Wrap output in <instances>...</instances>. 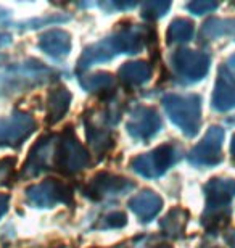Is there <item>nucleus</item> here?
Wrapping results in <instances>:
<instances>
[{
    "label": "nucleus",
    "mask_w": 235,
    "mask_h": 248,
    "mask_svg": "<svg viewBox=\"0 0 235 248\" xmlns=\"http://www.w3.org/2000/svg\"><path fill=\"white\" fill-rule=\"evenodd\" d=\"M150 37V29L142 26H129L116 31L111 36L102 39V41L92 44L84 48L82 55L79 57L76 69L78 73L87 71L97 63H105L113 60L114 57L127 53V55H136L141 53Z\"/></svg>",
    "instance_id": "nucleus-1"
},
{
    "label": "nucleus",
    "mask_w": 235,
    "mask_h": 248,
    "mask_svg": "<svg viewBox=\"0 0 235 248\" xmlns=\"http://www.w3.org/2000/svg\"><path fill=\"white\" fill-rule=\"evenodd\" d=\"M55 74V69L32 58L23 63H15L0 73V97H10L41 87L52 81Z\"/></svg>",
    "instance_id": "nucleus-2"
},
{
    "label": "nucleus",
    "mask_w": 235,
    "mask_h": 248,
    "mask_svg": "<svg viewBox=\"0 0 235 248\" xmlns=\"http://www.w3.org/2000/svg\"><path fill=\"white\" fill-rule=\"evenodd\" d=\"M206 210L202 216V224L208 231H214L224 226L231 216L229 203L235 197V179L213 177L204 186Z\"/></svg>",
    "instance_id": "nucleus-3"
},
{
    "label": "nucleus",
    "mask_w": 235,
    "mask_h": 248,
    "mask_svg": "<svg viewBox=\"0 0 235 248\" xmlns=\"http://www.w3.org/2000/svg\"><path fill=\"white\" fill-rule=\"evenodd\" d=\"M161 102L169 120L187 137L197 136L202 126V98L195 93H168Z\"/></svg>",
    "instance_id": "nucleus-4"
},
{
    "label": "nucleus",
    "mask_w": 235,
    "mask_h": 248,
    "mask_svg": "<svg viewBox=\"0 0 235 248\" xmlns=\"http://www.w3.org/2000/svg\"><path fill=\"white\" fill-rule=\"evenodd\" d=\"M89 165H91V155L86 150V147L79 142L74 129L68 126L62 134H58L53 170L71 176L86 170Z\"/></svg>",
    "instance_id": "nucleus-5"
},
{
    "label": "nucleus",
    "mask_w": 235,
    "mask_h": 248,
    "mask_svg": "<svg viewBox=\"0 0 235 248\" xmlns=\"http://www.w3.org/2000/svg\"><path fill=\"white\" fill-rule=\"evenodd\" d=\"M177 160H181L179 148L172 143H164L152 152L134 156L129 166L139 176L147 177V179H157L169 171L172 165H176Z\"/></svg>",
    "instance_id": "nucleus-6"
},
{
    "label": "nucleus",
    "mask_w": 235,
    "mask_h": 248,
    "mask_svg": "<svg viewBox=\"0 0 235 248\" xmlns=\"http://www.w3.org/2000/svg\"><path fill=\"white\" fill-rule=\"evenodd\" d=\"M209 55L204 52L181 48L171 55V66L177 81L182 84H195L208 74Z\"/></svg>",
    "instance_id": "nucleus-7"
},
{
    "label": "nucleus",
    "mask_w": 235,
    "mask_h": 248,
    "mask_svg": "<svg viewBox=\"0 0 235 248\" xmlns=\"http://www.w3.org/2000/svg\"><path fill=\"white\" fill-rule=\"evenodd\" d=\"M26 200L36 208H53L58 203L71 205L73 188L58 179H46L26 188Z\"/></svg>",
    "instance_id": "nucleus-8"
},
{
    "label": "nucleus",
    "mask_w": 235,
    "mask_h": 248,
    "mask_svg": "<svg viewBox=\"0 0 235 248\" xmlns=\"http://www.w3.org/2000/svg\"><path fill=\"white\" fill-rule=\"evenodd\" d=\"M57 143L58 134H50V136L39 139L37 143H34L32 148L29 150L28 160L21 171V177H36L42 174L44 171L53 170Z\"/></svg>",
    "instance_id": "nucleus-9"
},
{
    "label": "nucleus",
    "mask_w": 235,
    "mask_h": 248,
    "mask_svg": "<svg viewBox=\"0 0 235 248\" xmlns=\"http://www.w3.org/2000/svg\"><path fill=\"white\" fill-rule=\"evenodd\" d=\"M224 131L219 126H211L204 137L188 153V161L193 166H216L222 161Z\"/></svg>",
    "instance_id": "nucleus-10"
},
{
    "label": "nucleus",
    "mask_w": 235,
    "mask_h": 248,
    "mask_svg": "<svg viewBox=\"0 0 235 248\" xmlns=\"http://www.w3.org/2000/svg\"><path fill=\"white\" fill-rule=\"evenodd\" d=\"M136 184L131 179H126L123 176H114L110 172H98L94 176L87 187L84 188L86 197H89L94 202L105 200V198H114L123 197L134 190Z\"/></svg>",
    "instance_id": "nucleus-11"
},
{
    "label": "nucleus",
    "mask_w": 235,
    "mask_h": 248,
    "mask_svg": "<svg viewBox=\"0 0 235 248\" xmlns=\"http://www.w3.org/2000/svg\"><path fill=\"white\" fill-rule=\"evenodd\" d=\"M163 121L161 116L158 115V111L152 107L137 105L131 110L129 120L126 124L127 132L131 134V137L137 139L141 142H148L161 131Z\"/></svg>",
    "instance_id": "nucleus-12"
},
{
    "label": "nucleus",
    "mask_w": 235,
    "mask_h": 248,
    "mask_svg": "<svg viewBox=\"0 0 235 248\" xmlns=\"http://www.w3.org/2000/svg\"><path fill=\"white\" fill-rule=\"evenodd\" d=\"M34 131V118L24 111H15L7 118H0V145L19 147Z\"/></svg>",
    "instance_id": "nucleus-13"
},
{
    "label": "nucleus",
    "mask_w": 235,
    "mask_h": 248,
    "mask_svg": "<svg viewBox=\"0 0 235 248\" xmlns=\"http://www.w3.org/2000/svg\"><path fill=\"white\" fill-rule=\"evenodd\" d=\"M129 208L142 222H150L153 217L158 216V213L163 208V198L158 195L157 192L145 188L141 193H137L136 197H132L129 200Z\"/></svg>",
    "instance_id": "nucleus-14"
},
{
    "label": "nucleus",
    "mask_w": 235,
    "mask_h": 248,
    "mask_svg": "<svg viewBox=\"0 0 235 248\" xmlns=\"http://www.w3.org/2000/svg\"><path fill=\"white\" fill-rule=\"evenodd\" d=\"M213 108L218 111H227L235 108V78L227 69L219 68V78L213 92Z\"/></svg>",
    "instance_id": "nucleus-15"
},
{
    "label": "nucleus",
    "mask_w": 235,
    "mask_h": 248,
    "mask_svg": "<svg viewBox=\"0 0 235 248\" xmlns=\"http://www.w3.org/2000/svg\"><path fill=\"white\" fill-rule=\"evenodd\" d=\"M39 48L52 58H64L71 52V36L64 29H50L39 37Z\"/></svg>",
    "instance_id": "nucleus-16"
},
{
    "label": "nucleus",
    "mask_w": 235,
    "mask_h": 248,
    "mask_svg": "<svg viewBox=\"0 0 235 248\" xmlns=\"http://www.w3.org/2000/svg\"><path fill=\"white\" fill-rule=\"evenodd\" d=\"M71 92L66 87L60 86L55 87L48 92L47 95V124L53 126V124L60 123L64 118V115L69 110L71 105Z\"/></svg>",
    "instance_id": "nucleus-17"
},
{
    "label": "nucleus",
    "mask_w": 235,
    "mask_h": 248,
    "mask_svg": "<svg viewBox=\"0 0 235 248\" xmlns=\"http://www.w3.org/2000/svg\"><path fill=\"white\" fill-rule=\"evenodd\" d=\"M84 124H86L87 142L97 155H103V153H107L108 150H111L114 145V139L110 129L94 123V120H91V118H86Z\"/></svg>",
    "instance_id": "nucleus-18"
},
{
    "label": "nucleus",
    "mask_w": 235,
    "mask_h": 248,
    "mask_svg": "<svg viewBox=\"0 0 235 248\" xmlns=\"http://www.w3.org/2000/svg\"><path fill=\"white\" fill-rule=\"evenodd\" d=\"M118 78L127 87L143 86L152 78V66L147 62H127L119 68Z\"/></svg>",
    "instance_id": "nucleus-19"
},
{
    "label": "nucleus",
    "mask_w": 235,
    "mask_h": 248,
    "mask_svg": "<svg viewBox=\"0 0 235 248\" xmlns=\"http://www.w3.org/2000/svg\"><path fill=\"white\" fill-rule=\"evenodd\" d=\"M188 221V213L182 208H172L166 216L159 221V227H161L163 234L169 237V239H181L184 235Z\"/></svg>",
    "instance_id": "nucleus-20"
},
{
    "label": "nucleus",
    "mask_w": 235,
    "mask_h": 248,
    "mask_svg": "<svg viewBox=\"0 0 235 248\" xmlns=\"http://www.w3.org/2000/svg\"><path fill=\"white\" fill-rule=\"evenodd\" d=\"M79 82H81V87L84 91L91 93L114 91V76L108 71H98L87 74V76H81Z\"/></svg>",
    "instance_id": "nucleus-21"
},
{
    "label": "nucleus",
    "mask_w": 235,
    "mask_h": 248,
    "mask_svg": "<svg viewBox=\"0 0 235 248\" xmlns=\"http://www.w3.org/2000/svg\"><path fill=\"white\" fill-rule=\"evenodd\" d=\"M195 26L187 18H176L171 21L166 32L168 44H186L193 39Z\"/></svg>",
    "instance_id": "nucleus-22"
},
{
    "label": "nucleus",
    "mask_w": 235,
    "mask_h": 248,
    "mask_svg": "<svg viewBox=\"0 0 235 248\" xmlns=\"http://www.w3.org/2000/svg\"><path fill=\"white\" fill-rule=\"evenodd\" d=\"M200 34L203 39H218L227 34H235V19H208Z\"/></svg>",
    "instance_id": "nucleus-23"
},
{
    "label": "nucleus",
    "mask_w": 235,
    "mask_h": 248,
    "mask_svg": "<svg viewBox=\"0 0 235 248\" xmlns=\"http://www.w3.org/2000/svg\"><path fill=\"white\" fill-rule=\"evenodd\" d=\"M169 8H171V2H163V0H152V2L142 3L141 15H142V18L148 19V21H155V19L164 16Z\"/></svg>",
    "instance_id": "nucleus-24"
},
{
    "label": "nucleus",
    "mask_w": 235,
    "mask_h": 248,
    "mask_svg": "<svg viewBox=\"0 0 235 248\" xmlns=\"http://www.w3.org/2000/svg\"><path fill=\"white\" fill-rule=\"evenodd\" d=\"M71 19L69 15H52V16H44V18H34L29 19L26 23L16 24L19 31H31V29H39L42 26H48V24H57V23H64Z\"/></svg>",
    "instance_id": "nucleus-25"
},
{
    "label": "nucleus",
    "mask_w": 235,
    "mask_h": 248,
    "mask_svg": "<svg viewBox=\"0 0 235 248\" xmlns=\"http://www.w3.org/2000/svg\"><path fill=\"white\" fill-rule=\"evenodd\" d=\"M126 224H127L126 213L113 211V213H110V215H107L105 217H102L98 227H102V229H119V227H124Z\"/></svg>",
    "instance_id": "nucleus-26"
},
{
    "label": "nucleus",
    "mask_w": 235,
    "mask_h": 248,
    "mask_svg": "<svg viewBox=\"0 0 235 248\" xmlns=\"http://www.w3.org/2000/svg\"><path fill=\"white\" fill-rule=\"evenodd\" d=\"M15 163H16V158L15 156L0 158V186H10V181H12L13 170H15Z\"/></svg>",
    "instance_id": "nucleus-27"
},
{
    "label": "nucleus",
    "mask_w": 235,
    "mask_h": 248,
    "mask_svg": "<svg viewBox=\"0 0 235 248\" xmlns=\"http://www.w3.org/2000/svg\"><path fill=\"white\" fill-rule=\"evenodd\" d=\"M218 8V3L214 2H203V0H198V2H190L187 3V10L193 15H204V13H211L213 10Z\"/></svg>",
    "instance_id": "nucleus-28"
},
{
    "label": "nucleus",
    "mask_w": 235,
    "mask_h": 248,
    "mask_svg": "<svg viewBox=\"0 0 235 248\" xmlns=\"http://www.w3.org/2000/svg\"><path fill=\"white\" fill-rule=\"evenodd\" d=\"M136 2H110V3H100V7L105 8L107 12H113V10H129L136 7Z\"/></svg>",
    "instance_id": "nucleus-29"
},
{
    "label": "nucleus",
    "mask_w": 235,
    "mask_h": 248,
    "mask_svg": "<svg viewBox=\"0 0 235 248\" xmlns=\"http://www.w3.org/2000/svg\"><path fill=\"white\" fill-rule=\"evenodd\" d=\"M8 203H10V197L5 195V193H0V219L8 211Z\"/></svg>",
    "instance_id": "nucleus-30"
},
{
    "label": "nucleus",
    "mask_w": 235,
    "mask_h": 248,
    "mask_svg": "<svg viewBox=\"0 0 235 248\" xmlns=\"http://www.w3.org/2000/svg\"><path fill=\"white\" fill-rule=\"evenodd\" d=\"M222 66L227 69V73L231 74V76H234V78H235V53L227 58V62L224 63Z\"/></svg>",
    "instance_id": "nucleus-31"
},
{
    "label": "nucleus",
    "mask_w": 235,
    "mask_h": 248,
    "mask_svg": "<svg viewBox=\"0 0 235 248\" xmlns=\"http://www.w3.org/2000/svg\"><path fill=\"white\" fill-rule=\"evenodd\" d=\"M12 42H13L12 34H8V32H0V47H7V46H10Z\"/></svg>",
    "instance_id": "nucleus-32"
},
{
    "label": "nucleus",
    "mask_w": 235,
    "mask_h": 248,
    "mask_svg": "<svg viewBox=\"0 0 235 248\" xmlns=\"http://www.w3.org/2000/svg\"><path fill=\"white\" fill-rule=\"evenodd\" d=\"M10 16H12V12L3 7H0V24H5L10 19Z\"/></svg>",
    "instance_id": "nucleus-33"
},
{
    "label": "nucleus",
    "mask_w": 235,
    "mask_h": 248,
    "mask_svg": "<svg viewBox=\"0 0 235 248\" xmlns=\"http://www.w3.org/2000/svg\"><path fill=\"white\" fill-rule=\"evenodd\" d=\"M226 242H227V245L231 247V248H235V231H229L227 234H226Z\"/></svg>",
    "instance_id": "nucleus-34"
},
{
    "label": "nucleus",
    "mask_w": 235,
    "mask_h": 248,
    "mask_svg": "<svg viewBox=\"0 0 235 248\" xmlns=\"http://www.w3.org/2000/svg\"><path fill=\"white\" fill-rule=\"evenodd\" d=\"M231 153H232V158L235 161V136L232 137V143H231Z\"/></svg>",
    "instance_id": "nucleus-35"
},
{
    "label": "nucleus",
    "mask_w": 235,
    "mask_h": 248,
    "mask_svg": "<svg viewBox=\"0 0 235 248\" xmlns=\"http://www.w3.org/2000/svg\"><path fill=\"white\" fill-rule=\"evenodd\" d=\"M153 248H172L171 245H166V244H161V245H157V247H153Z\"/></svg>",
    "instance_id": "nucleus-36"
}]
</instances>
